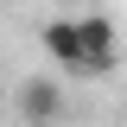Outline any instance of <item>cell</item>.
<instances>
[{"label":"cell","instance_id":"obj_3","mask_svg":"<svg viewBox=\"0 0 127 127\" xmlns=\"http://www.w3.org/2000/svg\"><path fill=\"white\" fill-rule=\"evenodd\" d=\"M38 45L57 70H76L83 76V19H45L38 26Z\"/></svg>","mask_w":127,"mask_h":127},{"label":"cell","instance_id":"obj_2","mask_svg":"<svg viewBox=\"0 0 127 127\" xmlns=\"http://www.w3.org/2000/svg\"><path fill=\"white\" fill-rule=\"evenodd\" d=\"M19 121L26 127H57L64 121V89L51 76H26L19 83Z\"/></svg>","mask_w":127,"mask_h":127},{"label":"cell","instance_id":"obj_1","mask_svg":"<svg viewBox=\"0 0 127 127\" xmlns=\"http://www.w3.org/2000/svg\"><path fill=\"white\" fill-rule=\"evenodd\" d=\"M114 64H121V32H114V19L83 13V76H108Z\"/></svg>","mask_w":127,"mask_h":127}]
</instances>
